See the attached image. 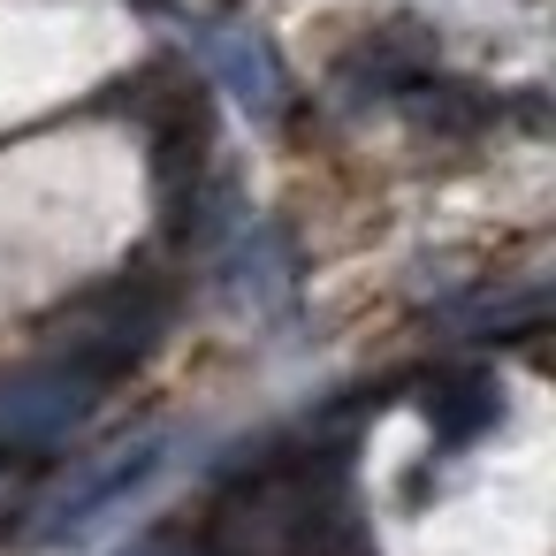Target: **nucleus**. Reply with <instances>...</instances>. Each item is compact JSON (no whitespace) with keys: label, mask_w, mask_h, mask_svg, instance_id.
I'll return each instance as SVG.
<instances>
[{"label":"nucleus","mask_w":556,"mask_h":556,"mask_svg":"<svg viewBox=\"0 0 556 556\" xmlns=\"http://www.w3.org/2000/svg\"><path fill=\"white\" fill-rule=\"evenodd\" d=\"M214 556H374L343 442L275 450L214 503Z\"/></svg>","instance_id":"obj_1"},{"label":"nucleus","mask_w":556,"mask_h":556,"mask_svg":"<svg viewBox=\"0 0 556 556\" xmlns=\"http://www.w3.org/2000/svg\"><path fill=\"white\" fill-rule=\"evenodd\" d=\"M108 404V381L85 374V366H16V374H0V457H16V465H47L62 457L92 412Z\"/></svg>","instance_id":"obj_2"},{"label":"nucleus","mask_w":556,"mask_h":556,"mask_svg":"<svg viewBox=\"0 0 556 556\" xmlns=\"http://www.w3.org/2000/svg\"><path fill=\"white\" fill-rule=\"evenodd\" d=\"M161 305H168V298H153L146 282H115V290L85 298L77 313H62V320H54V343L70 351V366L115 381L130 358L153 351V336H161V320H168Z\"/></svg>","instance_id":"obj_3"},{"label":"nucleus","mask_w":556,"mask_h":556,"mask_svg":"<svg viewBox=\"0 0 556 556\" xmlns=\"http://www.w3.org/2000/svg\"><path fill=\"white\" fill-rule=\"evenodd\" d=\"M161 450H168V434L161 427H146V434H123L115 450H100L92 465H77L47 503H39V518H31V541L47 548V541H70V533H85V526H100L123 495H138L146 488V472L161 465Z\"/></svg>","instance_id":"obj_4"},{"label":"nucleus","mask_w":556,"mask_h":556,"mask_svg":"<svg viewBox=\"0 0 556 556\" xmlns=\"http://www.w3.org/2000/svg\"><path fill=\"white\" fill-rule=\"evenodd\" d=\"M191 54L214 70V85L252 115V123H275L290 108V77H282V54L267 47V31L237 24V16H206L191 24Z\"/></svg>","instance_id":"obj_5"},{"label":"nucleus","mask_w":556,"mask_h":556,"mask_svg":"<svg viewBox=\"0 0 556 556\" xmlns=\"http://www.w3.org/2000/svg\"><path fill=\"white\" fill-rule=\"evenodd\" d=\"M222 298L244 313V320H282L298 305V252L275 222H252L229 260H222Z\"/></svg>","instance_id":"obj_6"},{"label":"nucleus","mask_w":556,"mask_h":556,"mask_svg":"<svg viewBox=\"0 0 556 556\" xmlns=\"http://www.w3.org/2000/svg\"><path fill=\"white\" fill-rule=\"evenodd\" d=\"M495 412H503L495 381H450V389H434V396H427V419H434L450 442H472L480 427H495Z\"/></svg>","instance_id":"obj_7"}]
</instances>
